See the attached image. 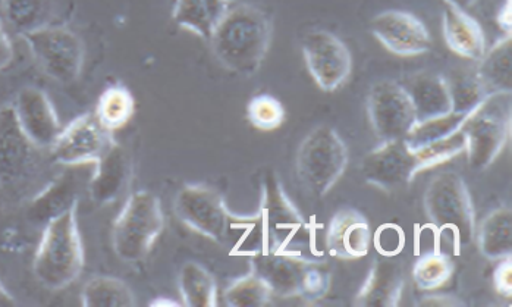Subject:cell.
Segmentation results:
<instances>
[{"instance_id":"obj_9","label":"cell","mask_w":512,"mask_h":307,"mask_svg":"<svg viewBox=\"0 0 512 307\" xmlns=\"http://www.w3.org/2000/svg\"><path fill=\"white\" fill-rule=\"evenodd\" d=\"M301 50L314 83L323 92H335L351 77L353 55L331 31H307L301 40Z\"/></svg>"},{"instance_id":"obj_36","label":"cell","mask_w":512,"mask_h":307,"mask_svg":"<svg viewBox=\"0 0 512 307\" xmlns=\"http://www.w3.org/2000/svg\"><path fill=\"white\" fill-rule=\"evenodd\" d=\"M419 159L420 169L435 168V166L445 164L451 159L457 158L461 153L466 152V136L464 131L460 130L446 139L438 140V142L427 144L414 150Z\"/></svg>"},{"instance_id":"obj_7","label":"cell","mask_w":512,"mask_h":307,"mask_svg":"<svg viewBox=\"0 0 512 307\" xmlns=\"http://www.w3.org/2000/svg\"><path fill=\"white\" fill-rule=\"evenodd\" d=\"M174 209L182 224L221 244L228 240L234 228H243L253 218L231 213L222 194L204 184L182 187L175 197Z\"/></svg>"},{"instance_id":"obj_26","label":"cell","mask_w":512,"mask_h":307,"mask_svg":"<svg viewBox=\"0 0 512 307\" xmlns=\"http://www.w3.org/2000/svg\"><path fill=\"white\" fill-rule=\"evenodd\" d=\"M479 250L486 259L510 258L512 253V213L510 208L495 209L480 225Z\"/></svg>"},{"instance_id":"obj_47","label":"cell","mask_w":512,"mask_h":307,"mask_svg":"<svg viewBox=\"0 0 512 307\" xmlns=\"http://www.w3.org/2000/svg\"><path fill=\"white\" fill-rule=\"evenodd\" d=\"M0 189H2V186H0Z\"/></svg>"},{"instance_id":"obj_25","label":"cell","mask_w":512,"mask_h":307,"mask_svg":"<svg viewBox=\"0 0 512 307\" xmlns=\"http://www.w3.org/2000/svg\"><path fill=\"white\" fill-rule=\"evenodd\" d=\"M3 20L18 34L50 27L58 18V0H3Z\"/></svg>"},{"instance_id":"obj_23","label":"cell","mask_w":512,"mask_h":307,"mask_svg":"<svg viewBox=\"0 0 512 307\" xmlns=\"http://www.w3.org/2000/svg\"><path fill=\"white\" fill-rule=\"evenodd\" d=\"M401 84L413 103L417 122L452 111L448 83L441 75L419 72Z\"/></svg>"},{"instance_id":"obj_20","label":"cell","mask_w":512,"mask_h":307,"mask_svg":"<svg viewBox=\"0 0 512 307\" xmlns=\"http://www.w3.org/2000/svg\"><path fill=\"white\" fill-rule=\"evenodd\" d=\"M316 260L281 255V253H256L251 258V271L259 275L272 291L273 296L300 297L304 269Z\"/></svg>"},{"instance_id":"obj_2","label":"cell","mask_w":512,"mask_h":307,"mask_svg":"<svg viewBox=\"0 0 512 307\" xmlns=\"http://www.w3.org/2000/svg\"><path fill=\"white\" fill-rule=\"evenodd\" d=\"M77 208L62 213L43 228L42 240L34 256L37 281L49 290H62L83 271L84 249L77 224Z\"/></svg>"},{"instance_id":"obj_32","label":"cell","mask_w":512,"mask_h":307,"mask_svg":"<svg viewBox=\"0 0 512 307\" xmlns=\"http://www.w3.org/2000/svg\"><path fill=\"white\" fill-rule=\"evenodd\" d=\"M272 296L268 284L251 271L250 274L232 281L223 297L228 306L262 307L269 305Z\"/></svg>"},{"instance_id":"obj_31","label":"cell","mask_w":512,"mask_h":307,"mask_svg":"<svg viewBox=\"0 0 512 307\" xmlns=\"http://www.w3.org/2000/svg\"><path fill=\"white\" fill-rule=\"evenodd\" d=\"M452 111L473 114L486 105L492 97L488 95L477 75L458 74L446 80Z\"/></svg>"},{"instance_id":"obj_42","label":"cell","mask_w":512,"mask_h":307,"mask_svg":"<svg viewBox=\"0 0 512 307\" xmlns=\"http://www.w3.org/2000/svg\"><path fill=\"white\" fill-rule=\"evenodd\" d=\"M423 306H457L463 305L458 299L451 296H430L422 300Z\"/></svg>"},{"instance_id":"obj_39","label":"cell","mask_w":512,"mask_h":307,"mask_svg":"<svg viewBox=\"0 0 512 307\" xmlns=\"http://www.w3.org/2000/svg\"><path fill=\"white\" fill-rule=\"evenodd\" d=\"M14 59V48L11 39L6 34L5 28L0 23V71L5 70Z\"/></svg>"},{"instance_id":"obj_11","label":"cell","mask_w":512,"mask_h":307,"mask_svg":"<svg viewBox=\"0 0 512 307\" xmlns=\"http://www.w3.org/2000/svg\"><path fill=\"white\" fill-rule=\"evenodd\" d=\"M416 152L405 140L380 142L361 162L364 181L380 190L394 191L413 183L420 174Z\"/></svg>"},{"instance_id":"obj_4","label":"cell","mask_w":512,"mask_h":307,"mask_svg":"<svg viewBox=\"0 0 512 307\" xmlns=\"http://www.w3.org/2000/svg\"><path fill=\"white\" fill-rule=\"evenodd\" d=\"M424 212L438 233L454 236L455 255L476 238V213L466 181L454 171L436 175L423 197Z\"/></svg>"},{"instance_id":"obj_44","label":"cell","mask_w":512,"mask_h":307,"mask_svg":"<svg viewBox=\"0 0 512 307\" xmlns=\"http://www.w3.org/2000/svg\"><path fill=\"white\" fill-rule=\"evenodd\" d=\"M17 305V300L9 294V291L3 287V284L0 283V307L5 306H15Z\"/></svg>"},{"instance_id":"obj_12","label":"cell","mask_w":512,"mask_h":307,"mask_svg":"<svg viewBox=\"0 0 512 307\" xmlns=\"http://www.w3.org/2000/svg\"><path fill=\"white\" fill-rule=\"evenodd\" d=\"M111 134L97 121L96 115H81L62 128L50 147L53 161L64 166L94 165L113 143Z\"/></svg>"},{"instance_id":"obj_30","label":"cell","mask_w":512,"mask_h":307,"mask_svg":"<svg viewBox=\"0 0 512 307\" xmlns=\"http://www.w3.org/2000/svg\"><path fill=\"white\" fill-rule=\"evenodd\" d=\"M476 112H473V114H461V112L451 111L448 114L439 115V117L416 122L413 130L410 131L407 139H405V143L411 149L416 150L427 146V144L446 139V137L452 136L457 131L463 130L468 119L473 117Z\"/></svg>"},{"instance_id":"obj_6","label":"cell","mask_w":512,"mask_h":307,"mask_svg":"<svg viewBox=\"0 0 512 307\" xmlns=\"http://www.w3.org/2000/svg\"><path fill=\"white\" fill-rule=\"evenodd\" d=\"M165 227L162 205L155 194L141 190L131 194L113 222L112 246L125 263H137L152 252Z\"/></svg>"},{"instance_id":"obj_43","label":"cell","mask_w":512,"mask_h":307,"mask_svg":"<svg viewBox=\"0 0 512 307\" xmlns=\"http://www.w3.org/2000/svg\"><path fill=\"white\" fill-rule=\"evenodd\" d=\"M446 6H451V8L461 9V11H468V9L473 8L479 0H444Z\"/></svg>"},{"instance_id":"obj_13","label":"cell","mask_w":512,"mask_h":307,"mask_svg":"<svg viewBox=\"0 0 512 307\" xmlns=\"http://www.w3.org/2000/svg\"><path fill=\"white\" fill-rule=\"evenodd\" d=\"M467 162L476 172L485 171L501 155L511 136L510 114L486 112V105L463 127Z\"/></svg>"},{"instance_id":"obj_46","label":"cell","mask_w":512,"mask_h":307,"mask_svg":"<svg viewBox=\"0 0 512 307\" xmlns=\"http://www.w3.org/2000/svg\"><path fill=\"white\" fill-rule=\"evenodd\" d=\"M2 14H3V0H0V21H2Z\"/></svg>"},{"instance_id":"obj_14","label":"cell","mask_w":512,"mask_h":307,"mask_svg":"<svg viewBox=\"0 0 512 307\" xmlns=\"http://www.w3.org/2000/svg\"><path fill=\"white\" fill-rule=\"evenodd\" d=\"M90 165L67 166V171L40 191L27 208V219L36 227L45 228L52 219L78 208V199L89 189Z\"/></svg>"},{"instance_id":"obj_3","label":"cell","mask_w":512,"mask_h":307,"mask_svg":"<svg viewBox=\"0 0 512 307\" xmlns=\"http://www.w3.org/2000/svg\"><path fill=\"white\" fill-rule=\"evenodd\" d=\"M259 216L265 240L270 247L266 253L306 258L304 252L312 249L314 243L312 225L295 208L294 203L285 193L281 181L272 171L263 178L262 206H260Z\"/></svg>"},{"instance_id":"obj_15","label":"cell","mask_w":512,"mask_h":307,"mask_svg":"<svg viewBox=\"0 0 512 307\" xmlns=\"http://www.w3.org/2000/svg\"><path fill=\"white\" fill-rule=\"evenodd\" d=\"M380 45L398 56H419L432 48V37L420 18L407 11L380 12L370 23Z\"/></svg>"},{"instance_id":"obj_17","label":"cell","mask_w":512,"mask_h":307,"mask_svg":"<svg viewBox=\"0 0 512 307\" xmlns=\"http://www.w3.org/2000/svg\"><path fill=\"white\" fill-rule=\"evenodd\" d=\"M15 118L28 140L39 149H50L62 131L52 102L42 89L24 87L14 105Z\"/></svg>"},{"instance_id":"obj_5","label":"cell","mask_w":512,"mask_h":307,"mask_svg":"<svg viewBox=\"0 0 512 307\" xmlns=\"http://www.w3.org/2000/svg\"><path fill=\"white\" fill-rule=\"evenodd\" d=\"M348 161L347 144L335 128L317 125L298 147L295 171L304 189L323 197L341 180Z\"/></svg>"},{"instance_id":"obj_34","label":"cell","mask_w":512,"mask_h":307,"mask_svg":"<svg viewBox=\"0 0 512 307\" xmlns=\"http://www.w3.org/2000/svg\"><path fill=\"white\" fill-rule=\"evenodd\" d=\"M172 18L178 27L191 31L201 39H210L213 21L203 0H175Z\"/></svg>"},{"instance_id":"obj_29","label":"cell","mask_w":512,"mask_h":307,"mask_svg":"<svg viewBox=\"0 0 512 307\" xmlns=\"http://www.w3.org/2000/svg\"><path fill=\"white\" fill-rule=\"evenodd\" d=\"M81 303L84 307H131L135 297L131 288L118 278L94 277L84 285Z\"/></svg>"},{"instance_id":"obj_10","label":"cell","mask_w":512,"mask_h":307,"mask_svg":"<svg viewBox=\"0 0 512 307\" xmlns=\"http://www.w3.org/2000/svg\"><path fill=\"white\" fill-rule=\"evenodd\" d=\"M367 114L380 142L407 139L417 122L410 96L401 83L392 80L373 84L367 96Z\"/></svg>"},{"instance_id":"obj_22","label":"cell","mask_w":512,"mask_h":307,"mask_svg":"<svg viewBox=\"0 0 512 307\" xmlns=\"http://www.w3.org/2000/svg\"><path fill=\"white\" fill-rule=\"evenodd\" d=\"M442 31L446 46L461 58L480 61L485 55L486 39L482 25L467 11L446 6Z\"/></svg>"},{"instance_id":"obj_1","label":"cell","mask_w":512,"mask_h":307,"mask_svg":"<svg viewBox=\"0 0 512 307\" xmlns=\"http://www.w3.org/2000/svg\"><path fill=\"white\" fill-rule=\"evenodd\" d=\"M269 15L250 3H237L213 25L209 43L226 70L251 77L262 68L272 42Z\"/></svg>"},{"instance_id":"obj_8","label":"cell","mask_w":512,"mask_h":307,"mask_svg":"<svg viewBox=\"0 0 512 307\" xmlns=\"http://www.w3.org/2000/svg\"><path fill=\"white\" fill-rule=\"evenodd\" d=\"M23 37L47 77L59 84H72L78 80L83 71L86 50L74 31L64 25H50Z\"/></svg>"},{"instance_id":"obj_19","label":"cell","mask_w":512,"mask_h":307,"mask_svg":"<svg viewBox=\"0 0 512 307\" xmlns=\"http://www.w3.org/2000/svg\"><path fill=\"white\" fill-rule=\"evenodd\" d=\"M372 231L369 221L353 208L339 209L326 233V250L332 258L361 259L369 253Z\"/></svg>"},{"instance_id":"obj_27","label":"cell","mask_w":512,"mask_h":307,"mask_svg":"<svg viewBox=\"0 0 512 307\" xmlns=\"http://www.w3.org/2000/svg\"><path fill=\"white\" fill-rule=\"evenodd\" d=\"M182 303L190 307H213L218 305V287L215 278L197 262L182 265L178 277Z\"/></svg>"},{"instance_id":"obj_18","label":"cell","mask_w":512,"mask_h":307,"mask_svg":"<svg viewBox=\"0 0 512 307\" xmlns=\"http://www.w3.org/2000/svg\"><path fill=\"white\" fill-rule=\"evenodd\" d=\"M133 162L130 153L116 142L94 164L89 183L91 200L97 206L111 205L130 186Z\"/></svg>"},{"instance_id":"obj_28","label":"cell","mask_w":512,"mask_h":307,"mask_svg":"<svg viewBox=\"0 0 512 307\" xmlns=\"http://www.w3.org/2000/svg\"><path fill=\"white\" fill-rule=\"evenodd\" d=\"M135 114V97L127 87L122 84H113L106 89L97 102V121L109 133L121 130L133 119Z\"/></svg>"},{"instance_id":"obj_40","label":"cell","mask_w":512,"mask_h":307,"mask_svg":"<svg viewBox=\"0 0 512 307\" xmlns=\"http://www.w3.org/2000/svg\"><path fill=\"white\" fill-rule=\"evenodd\" d=\"M203 2L204 5H206L210 18H212L213 25L221 20L223 14H225L232 5L231 0H203Z\"/></svg>"},{"instance_id":"obj_24","label":"cell","mask_w":512,"mask_h":307,"mask_svg":"<svg viewBox=\"0 0 512 307\" xmlns=\"http://www.w3.org/2000/svg\"><path fill=\"white\" fill-rule=\"evenodd\" d=\"M476 75L490 97L510 96L512 90V37L504 34L480 59Z\"/></svg>"},{"instance_id":"obj_16","label":"cell","mask_w":512,"mask_h":307,"mask_svg":"<svg viewBox=\"0 0 512 307\" xmlns=\"http://www.w3.org/2000/svg\"><path fill=\"white\" fill-rule=\"evenodd\" d=\"M34 146L18 125L12 106L0 109V186L21 183L33 174L37 165Z\"/></svg>"},{"instance_id":"obj_33","label":"cell","mask_w":512,"mask_h":307,"mask_svg":"<svg viewBox=\"0 0 512 307\" xmlns=\"http://www.w3.org/2000/svg\"><path fill=\"white\" fill-rule=\"evenodd\" d=\"M454 274V262L441 252H430L417 259L413 266V280L423 291H432L448 283Z\"/></svg>"},{"instance_id":"obj_45","label":"cell","mask_w":512,"mask_h":307,"mask_svg":"<svg viewBox=\"0 0 512 307\" xmlns=\"http://www.w3.org/2000/svg\"><path fill=\"white\" fill-rule=\"evenodd\" d=\"M150 306H178V303L174 300L157 299L150 303Z\"/></svg>"},{"instance_id":"obj_41","label":"cell","mask_w":512,"mask_h":307,"mask_svg":"<svg viewBox=\"0 0 512 307\" xmlns=\"http://www.w3.org/2000/svg\"><path fill=\"white\" fill-rule=\"evenodd\" d=\"M496 23L499 28L504 31V34H511L512 28V0H505L496 15Z\"/></svg>"},{"instance_id":"obj_21","label":"cell","mask_w":512,"mask_h":307,"mask_svg":"<svg viewBox=\"0 0 512 307\" xmlns=\"http://www.w3.org/2000/svg\"><path fill=\"white\" fill-rule=\"evenodd\" d=\"M402 290H404L402 265L397 259L386 255L373 263L369 275L354 299V306H398L401 302Z\"/></svg>"},{"instance_id":"obj_37","label":"cell","mask_w":512,"mask_h":307,"mask_svg":"<svg viewBox=\"0 0 512 307\" xmlns=\"http://www.w3.org/2000/svg\"><path fill=\"white\" fill-rule=\"evenodd\" d=\"M331 290V274L320 268L319 263L310 262L303 272L300 285V297L307 302L323 299Z\"/></svg>"},{"instance_id":"obj_35","label":"cell","mask_w":512,"mask_h":307,"mask_svg":"<svg viewBox=\"0 0 512 307\" xmlns=\"http://www.w3.org/2000/svg\"><path fill=\"white\" fill-rule=\"evenodd\" d=\"M284 105L272 95H257L248 102L247 119L260 131L278 130L285 122Z\"/></svg>"},{"instance_id":"obj_38","label":"cell","mask_w":512,"mask_h":307,"mask_svg":"<svg viewBox=\"0 0 512 307\" xmlns=\"http://www.w3.org/2000/svg\"><path fill=\"white\" fill-rule=\"evenodd\" d=\"M502 262L496 266L493 271V285H495L496 293L502 297L512 296V259H501Z\"/></svg>"}]
</instances>
